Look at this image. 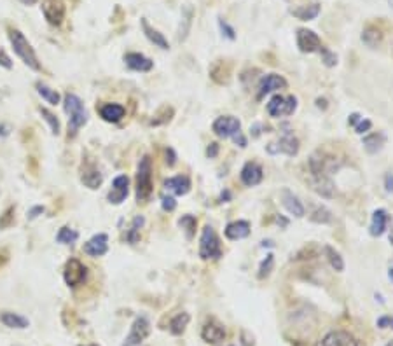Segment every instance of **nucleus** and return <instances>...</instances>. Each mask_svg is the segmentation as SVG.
Wrapping results in <instances>:
<instances>
[{"label":"nucleus","instance_id":"f704fd0d","mask_svg":"<svg viewBox=\"0 0 393 346\" xmlns=\"http://www.w3.org/2000/svg\"><path fill=\"white\" fill-rule=\"evenodd\" d=\"M77 238H79V232L70 228H61L60 232L56 234V241L63 243V245H72V243L77 241Z\"/></svg>","mask_w":393,"mask_h":346},{"label":"nucleus","instance_id":"a878e982","mask_svg":"<svg viewBox=\"0 0 393 346\" xmlns=\"http://www.w3.org/2000/svg\"><path fill=\"white\" fill-rule=\"evenodd\" d=\"M282 198H283V207L289 210V214H292V215H295V217H302L304 215V207H302V203L299 201V198L297 196H294L290 191H283L282 193Z\"/></svg>","mask_w":393,"mask_h":346},{"label":"nucleus","instance_id":"1a4fd4ad","mask_svg":"<svg viewBox=\"0 0 393 346\" xmlns=\"http://www.w3.org/2000/svg\"><path fill=\"white\" fill-rule=\"evenodd\" d=\"M42 14L46 21L53 26H60L65 19V2L63 0H42Z\"/></svg>","mask_w":393,"mask_h":346},{"label":"nucleus","instance_id":"a19ab883","mask_svg":"<svg viewBox=\"0 0 393 346\" xmlns=\"http://www.w3.org/2000/svg\"><path fill=\"white\" fill-rule=\"evenodd\" d=\"M218 26H220L222 35H225L229 40H234V39H236V32H234V28H232V26L229 25L227 21H224V19H218Z\"/></svg>","mask_w":393,"mask_h":346},{"label":"nucleus","instance_id":"0eeeda50","mask_svg":"<svg viewBox=\"0 0 393 346\" xmlns=\"http://www.w3.org/2000/svg\"><path fill=\"white\" fill-rule=\"evenodd\" d=\"M150 334V322L145 317H138L131 325L128 338L124 339L122 346H138L140 343H143Z\"/></svg>","mask_w":393,"mask_h":346},{"label":"nucleus","instance_id":"aec40b11","mask_svg":"<svg viewBox=\"0 0 393 346\" xmlns=\"http://www.w3.org/2000/svg\"><path fill=\"white\" fill-rule=\"evenodd\" d=\"M165 189L172 191L177 196H186L191 191V180H189V177H186V175L170 177V179L165 180Z\"/></svg>","mask_w":393,"mask_h":346},{"label":"nucleus","instance_id":"79ce46f5","mask_svg":"<svg viewBox=\"0 0 393 346\" xmlns=\"http://www.w3.org/2000/svg\"><path fill=\"white\" fill-rule=\"evenodd\" d=\"M184 19H186V28L180 30V40H184L187 37V32H189L191 21H193V9H191V7L184 9Z\"/></svg>","mask_w":393,"mask_h":346},{"label":"nucleus","instance_id":"de8ad7c7","mask_svg":"<svg viewBox=\"0 0 393 346\" xmlns=\"http://www.w3.org/2000/svg\"><path fill=\"white\" fill-rule=\"evenodd\" d=\"M44 214V207H33L32 210L28 212V219L30 221H33V219H37L39 215Z\"/></svg>","mask_w":393,"mask_h":346},{"label":"nucleus","instance_id":"f257e3e1","mask_svg":"<svg viewBox=\"0 0 393 346\" xmlns=\"http://www.w3.org/2000/svg\"><path fill=\"white\" fill-rule=\"evenodd\" d=\"M65 112L70 115L68 117V136L74 138L79 129L88 122V112L84 109L83 100L74 93L65 95Z\"/></svg>","mask_w":393,"mask_h":346},{"label":"nucleus","instance_id":"7ed1b4c3","mask_svg":"<svg viewBox=\"0 0 393 346\" xmlns=\"http://www.w3.org/2000/svg\"><path fill=\"white\" fill-rule=\"evenodd\" d=\"M152 194V159L150 156H143L136 170V200L138 203L149 201Z\"/></svg>","mask_w":393,"mask_h":346},{"label":"nucleus","instance_id":"dca6fc26","mask_svg":"<svg viewBox=\"0 0 393 346\" xmlns=\"http://www.w3.org/2000/svg\"><path fill=\"white\" fill-rule=\"evenodd\" d=\"M318 346H358V343L350 332L332 331L318 343Z\"/></svg>","mask_w":393,"mask_h":346},{"label":"nucleus","instance_id":"09e8293b","mask_svg":"<svg viewBox=\"0 0 393 346\" xmlns=\"http://www.w3.org/2000/svg\"><path fill=\"white\" fill-rule=\"evenodd\" d=\"M0 65H2V67H5V68H11L12 67V63H11V60H9V56L2 49H0Z\"/></svg>","mask_w":393,"mask_h":346},{"label":"nucleus","instance_id":"f03ea898","mask_svg":"<svg viewBox=\"0 0 393 346\" xmlns=\"http://www.w3.org/2000/svg\"><path fill=\"white\" fill-rule=\"evenodd\" d=\"M9 40H11V46L14 49V53L18 54V58H21L23 63L28 68H32V70L39 72L40 70L39 58H37L32 44L26 40V37L19 30H9Z\"/></svg>","mask_w":393,"mask_h":346},{"label":"nucleus","instance_id":"864d4df0","mask_svg":"<svg viewBox=\"0 0 393 346\" xmlns=\"http://www.w3.org/2000/svg\"><path fill=\"white\" fill-rule=\"evenodd\" d=\"M252 343V338L248 336V332H241V346H250Z\"/></svg>","mask_w":393,"mask_h":346},{"label":"nucleus","instance_id":"13d9d810","mask_svg":"<svg viewBox=\"0 0 393 346\" xmlns=\"http://www.w3.org/2000/svg\"><path fill=\"white\" fill-rule=\"evenodd\" d=\"M23 4L25 5H33V4H37V2H39V0H21Z\"/></svg>","mask_w":393,"mask_h":346},{"label":"nucleus","instance_id":"bf43d9fd","mask_svg":"<svg viewBox=\"0 0 393 346\" xmlns=\"http://www.w3.org/2000/svg\"><path fill=\"white\" fill-rule=\"evenodd\" d=\"M231 198V194H229V191H225V193H222V196H220V200L224 201V200H229Z\"/></svg>","mask_w":393,"mask_h":346},{"label":"nucleus","instance_id":"0e129e2a","mask_svg":"<svg viewBox=\"0 0 393 346\" xmlns=\"http://www.w3.org/2000/svg\"><path fill=\"white\" fill-rule=\"evenodd\" d=\"M91 346H98V345H91Z\"/></svg>","mask_w":393,"mask_h":346},{"label":"nucleus","instance_id":"412c9836","mask_svg":"<svg viewBox=\"0 0 393 346\" xmlns=\"http://www.w3.org/2000/svg\"><path fill=\"white\" fill-rule=\"evenodd\" d=\"M250 234V224L247 221H236L227 224L225 228V238L229 239H243Z\"/></svg>","mask_w":393,"mask_h":346},{"label":"nucleus","instance_id":"052dcab7","mask_svg":"<svg viewBox=\"0 0 393 346\" xmlns=\"http://www.w3.org/2000/svg\"><path fill=\"white\" fill-rule=\"evenodd\" d=\"M390 280H392V282H393V268L390 269Z\"/></svg>","mask_w":393,"mask_h":346},{"label":"nucleus","instance_id":"473e14b6","mask_svg":"<svg viewBox=\"0 0 393 346\" xmlns=\"http://www.w3.org/2000/svg\"><path fill=\"white\" fill-rule=\"evenodd\" d=\"M179 224H180V228L186 231V238L193 239L194 234H196V224H197L196 217H193V215H184L179 221Z\"/></svg>","mask_w":393,"mask_h":346},{"label":"nucleus","instance_id":"2eb2a0df","mask_svg":"<svg viewBox=\"0 0 393 346\" xmlns=\"http://www.w3.org/2000/svg\"><path fill=\"white\" fill-rule=\"evenodd\" d=\"M84 253H88L90 257H101L108 252V236L105 232L95 234L90 241L84 243L83 246Z\"/></svg>","mask_w":393,"mask_h":346},{"label":"nucleus","instance_id":"4be33fe9","mask_svg":"<svg viewBox=\"0 0 393 346\" xmlns=\"http://www.w3.org/2000/svg\"><path fill=\"white\" fill-rule=\"evenodd\" d=\"M390 215L385 208H378V210L372 214V224H371V234L372 236H381L386 231V226H388Z\"/></svg>","mask_w":393,"mask_h":346},{"label":"nucleus","instance_id":"c9c22d12","mask_svg":"<svg viewBox=\"0 0 393 346\" xmlns=\"http://www.w3.org/2000/svg\"><path fill=\"white\" fill-rule=\"evenodd\" d=\"M40 114H42V117L46 119V122L49 124V128H51V131H53V135H60L61 126H60V121H58L56 115H54L51 111H47L46 107H40Z\"/></svg>","mask_w":393,"mask_h":346},{"label":"nucleus","instance_id":"c03bdc74","mask_svg":"<svg viewBox=\"0 0 393 346\" xmlns=\"http://www.w3.org/2000/svg\"><path fill=\"white\" fill-rule=\"evenodd\" d=\"M371 128H372V122L369 121V119H360L358 124L355 126V131H357L358 135H364V133H367Z\"/></svg>","mask_w":393,"mask_h":346},{"label":"nucleus","instance_id":"f8f14e48","mask_svg":"<svg viewBox=\"0 0 393 346\" xmlns=\"http://www.w3.org/2000/svg\"><path fill=\"white\" fill-rule=\"evenodd\" d=\"M240 177H241V182H243L245 186L254 187V186H259V184L262 182V179H264V171H262L261 164L254 163V161H248V163L241 168Z\"/></svg>","mask_w":393,"mask_h":346},{"label":"nucleus","instance_id":"e433bc0d","mask_svg":"<svg viewBox=\"0 0 393 346\" xmlns=\"http://www.w3.org/2000/svg\"><path fill=\"white\" fill-rule=\"evenodd\" d=\"M311 221L320 222V224H327V222L332 221V217H330V212L327 210V208L320 207V208H316V210L313 212V215H311Z\"/></svg>","mask_w":393,"mask_h":346},{"label":"nucleus","instance_id":"7c9ffc66","mask_svg":"<svg viewBox=\"0 0 393 346\" xmlns=\"http://www.w3.org/2000/svg\"><path fill=\"white\" fill-rule=\"evenodd\" d=\"M35 88H37V93H39L40 97H42L44 100L47 102V104H51V105H58V104H60L61 97H60V93H58L56 90H51L49 86L42 84V82H37Z\"/></svg>","mask_w":393,"mask_h":346},{"label":"nucleus","instance_id":"9d476101","mask_svg":"<svg viewBox=\"0 0 393 346\" xmlns=\"http://www.w3.org/2000/svg\"><path fill=\"white\" fill-rule=\"evenodd\" d=\"M297 47H299L302 53H316V51L322 49V40L313 30L307 28H299L297 30Z\"/></svg>","mask_w":393,"mask_h":346},{"label":"nucleus","instance_id":"c85d7f7f","mask_svg":"<svg viewBox=\"0 0 393 346\" xmlns=\"http://www.w3.org/2000/svg\"><path fill=\"white\" fill-rule=\"evenodd\" d=\"M189 322H191L189 313H179L172 322H170V332H172L173 336H182L184 332H186Z\"/></svg>","mask_w":393,"mask_h":346},{"label":"nucleus","instance_id":"680f3d73","mask_svg":"<svg viewBox=\"0 0 393 346\" xmlns=\"http://www.w3.org/2000/svg\"><path fill=\"white\" fill-rule=\"evenodd\" d=\"M390 241L393 243V232H392V234H390Z\"/></svg>","mask_w":393,"mask_h":346},{"label":"nucleus","instance_id":"603ef678","mask_svg":"<svg viewBox=\"0 0 393 346\" xmlns=\"http://www.w3.org/2000/svg\"><path fill=\"white\" fill-rule=\"evenodd\" d=\"M385 186H386V191L393 194V173H388V175H386V179H385Z\"/></svg>","mask_w":393,"mask_h":346},{"label":"nucleus","instance_id":"6ab92c4d","mask_svg":"<svg viewBox=\"0 0 393 346\" xmlns=\"http://www.w3.org/2000/svg\"><path fill=\"white\" fill-rule=\"evenodd\" d=\"M124 61L128 65V68L135 72H149L152 70L154 67V61L150 58L143 56L142 53H128L124 54Z\"/></svg>","mask_w":393,"mask_h":346},{"label":"nucleus","instance_id":"6e6d98bb","mask_svg":"<svg viewBox=\"0 0 393 346\" xmlns=\"http://www.w3.org/2000/svg\"><path fill=\"white\" fill-rule=\"evenodd\" d=\"M0 135H2V136L9 135V126L7 124H0Z\"/></svg>","mask_w":393,"mask_h":346},{"label":"nucleus","instance_id":"bb28decb","mask_svg":"<svg viewBox=\"0 0 393 346\" xmlns=\"http://www.w3.org/2000/svg\"><path fill=\"white\" fill-rule=\"evenodd\" d=\"M320 14V4L302 5L299 9H292V16H295L300 21H313Z\"/></svg>","mask_w":393,"mask_h":346},{"label":"nucleus","instance_id":"423d86ee","mask_svg":"<svg viewBox=\"0 0 393 346\" xmlns=\"http://www.w3.org/2000/svg\"><path fill=\"white\" fill-rule=\"evenodd\" d=\"M213 133L220 138H232L236 133L241 131V122L234 115H222L213 121Z\"/></svg>","mask_w":393,"mask_h":346},{"label":"nucleus","instance_id":"72a5a7b5","mask_svg":"<svg viewBox=\"0 0 393 346\" xmlns=\"http://www.w3.org/2000/svg\"><path fill=\"white\" fill-rule=\"evenodd\" d=\"M323 250H325L327 259H329L330 266H332L336 271H343V269H344V261H343V257L339 255V252H336V250H334L332 246H329V245H327Z\"/></svg>","mask_w":393,"mask_h":346},{"label":"nucleus","instance_id":"c756f323","mask_svg":"<svg viewBox=\"0 0 393 346\" xmlns=\"http://www.w3.org/2000/svg\"><path fill=\"white\" fill-rule=\"evenodd\" d=\"M385 142H386L385 135H381V133H372V135H369L364 138V147L367 149V152L376 154L378 150H381V147L385 145Z\"/></svg>","mask_w":393,"mask_h":346},{"label":"nucleus","instance_id":"e2e57ef3","mask_svg":"<svg viewBox=\"0 0 393 346\" xmlns=\"http://www.w3.org/2000/svg\"><path fill=\"white\" fill-rule=\"evenodd\" d=\"M386 346H393V341H392V343H388V345H386Z\"/></svg>","mask_w":393,"mask_h":346},{"label":"nucleus","instance_id":"ea45409f","mask_svg":"<svg viewBox=\"0 0 393 346\" xmlns=\"http://www.w3.org/2000/svg\"><path fill=\"white\" fill-rule=\"evenodd\" d=\"M318 53L322 54V61L327 65V67H336V65H337V56L332 53V51L327 49V47L322 46V49H320Z\"/></svg>","mask_w":393,"mask_h":346},{"label":"nucleus","instance_id":"a18cd8bd","mask_svg":"<svg viewBox=\"0 0 393 346\" xmlns=\"http://www.w3.org/2000/svg\"><path fill=\"white\" fill-rule=\"evenodd\" d=\"M379 329H393V317H381L378 318Z\"/></svg>","mask_w":393,"mask_h":346},{"label":"nucleus","instance_id":"5fc2aeb1","mask_svg":"<svg viewBox=\"0 0 393 346\" xmlns=\"http://www.w3.org/2000/svg\"><path fill=\"white\" fill-rule=\"evenodd\" d=\"M360 119H362V117H360V114H351V115H350V121H348V122H350L351 126H357V122L360 121Z\"/></svg>","mask_w":393,"mask_h":346},{"label":"nucleus","instance_id":"37998d69","mask_svg":"<svg viewBox=\"0 0 393 346\" xmlns=\"http://www.w3.org/2000/svg\"><path fill=\"white\" fill-rule=\"evenodd\" d=\"M161 207H163V210L165 212H173L177 208V201H175V198L173 196H163V200H161Z\"/></svg>","mask_w":393,"mask_h":346},{"label":"nucleus","instance_id":"9b49d317","mask_svg":"<svg viewBox=\"0 0 393 346\" xmlns=\"http://www.w3.org/2000/svg\"><path fill=\"white\" fill-rule=\"evenodd\" d=\"M269 154H287V156H295L299 152V140L292 135L290 131H287L278 142H273L268 145Z\"/></svg>","mask_w":393,"mask_h":346},{"label":"nucleus","instance_id":"b1692460","mask_svg":"<svg viewBox=\"0 0 393 346\" xmlns=\"http://www.w3.org/2000/svg\"><path fill=\"white\" fill-rule=\"evenodd\" d=\"M124 114H126L124 107H122V105H117V104H107L100 109L101 119L107 121V122H119L122 117H124Z\"/></svg>","mask_w":393,"mask_h":346},{"label":"nucleus","instance_id":"a211bd4d","mask_svg":"<svg viewBox=\"0 0 393 346\" xmlns=\"http://www.w3.org/2000/svg\"><path fill=\"white\" fill-rule=\"evenodd\" d=\"M283 88H287L285 79L278 74H269V75H266V77L261 81V84H259L257 97L262 98V97H266V95L273 93V91H276V90H283Z\"/></svg>","mask_w":393,"mask_h":346},{"label":"nucleus","instance_id":"20e7f679","mask_svg":"<svg viewBox=\"0 0 393 346\" xmlns=\"http://www.w3.org/2000/svg\"><path fill=\"white\" fill-rule=\"evenodd\" d=\"M199 257L204 261H210V259H220L222 257V245L220 239H218L217 232L211 226H204L203 232H201L199 239Z\"/></svg>","mask_w":393,"mask_h":346},{"label":"nucleus","instance_id":"39448f33","mask_svg":"<svg viewBox=\"0 0 393 346\" xmlns=\"http://www.w3.org/2000/svg\"><path fill=\"white\" fill-rule=\"evenodd\" d=\"M297 109V98L295 97H282L275 95L268 102V114L271 117H282V115H292Z\"/></svg>","mask_w":393,"mask_h":346},{"label":"nucleus","instance_id":"2f4dec72","mask_svg":"<svg viewBox=\"0 0 393 346\" xmlns=\"http://www.w3.org/2000/svg\"><path fill=\"white\" fill-rule=\"evenodd\" d=\"M145 224V219L142 217V215H138V217L133 219L131 222V228H129L128 231V236H126V239H128V243H131V245H135L136 241L140 239V229H142V226Z\"/></svg>","mask_w":393,"mask_h":346},{"label":"nucleus","instance_id":"4d7b16f0","mask_svg":"<svg viewBox=\"0 0 393 346\" xmlns=\"http://www.w3.org/2000/svg\"><path fill=\"white\" fill-rule=\"evenodd\" d=\"M316 105H318L320 109H327V102L325 100H320V98L316 100Z\"/></svg>","mask_w":393,"mask_h":346},{"label":"nucleus","instance_id":"cd10ccee","mask_svg":"<svg viewBox=\"0 0 393 346\" xmlns=\"http://www.w3.org/2000/svg\"><path fill=\"white\" fill-rule=\"evenodd\" d=\"M381 40H383V33H381V30L376 28V26H367V28H364V32H362V42L367 47H378L379 44H381Z\"/></svg>","mask_w":393,"mask_h":346},{"label":"nucleus","instance_id":"5701e85b","mask_svg":"<svg viewBox=\"0 0 393 346\" xmlns=\"http://www.w3.org/2000/svg\"><path fill=\"white\" fill-rule=\"evenodd\" d=\"M142 28H143V33H145V37L150 40V42L154 44V46L161 47V49H170V42L166 40V37L163 35V33H159L156 28H152V26L147 23L145 18H142Z\"/></svg>","mask_w":393,"mask_h":346},{"label":"nucleus","instance_id":"4468645a","mask_svg":"<svg viewBox=\"0 0 393 346\" xmlns=\"http://www.w3.org/2000/svg\"><path fill=\"white\" fill-rule=\"evenodd\" d=\"M201 338L210 345H218L225 339V329L220 322H217L215 318H211L210 322H206L201 331Z\"/></svg>","mask_w":393,"mask_h":346},{"label":"nucleus","instance_id":"f3484780","mask_svg":"<svg viewBox=\"0 0 393 346\" xmlns=\"http://www.w3.org/2000/svg\"><path fill=\"white\" fill-rule=\"evenodd\" d=\"M81 180L86 187L90 189H98L103 182V175L100 173V170L97 168L95 163H86L83 164V171H81Z\"/></svg>","mask_w":393,"mask_h":346},{"label":"nucleus","instance_id":"ddd939ff","mask_svg":"<svg viewBox=\"0 0 393 346\" xmlns=\"http://www.w3.org/2000/svg\"><path fill=\"white\" fill-rule=\"evenodd\" d=\"M129 193V179L126 175H117L112 182V189L108 193V201L114 205H121L128 198Z\"/></svg>","mask_w":393,"mask_h":346},{"label":"nucleus","instance_id":"4c0bfd02","mask_svg":"<svg viewBox=\"0 0 393 346\" xmlns=\"http://www.w3.org/2000/svg\"><path fill=\"white\" fill-rule=\"evenodd\" d=\"M14 212H16V207H9L4 214L0 215V229L11 228L12 222H14Z\"/></svg>","mask_w":393,"mask_h":346},{"label":"nucleus","instance_id":"49530a36","mask_svg":"<svg viewBox=\"0 0 393 346\" xmlns=\"http://www.w3.org/2000/svg\"><path fill=\"white\" fill-rule=\"evenodd\" d=\"M232 142L236 143V145H240L241 149H245V147H247V138H245L243 136V133H236L234 136H232Z\"/></svg>","mask_w":393,"mask_h":346},{"label":"nucleus","instance_id":"6e6552de","mask_svg":"<svg viewBox=\"0 0 393 346\" xmlns=\"http://www.w3.org/2000/svg\"><path fill=\"white\" fill-rule=\"evenodd\" d=\"M86 276H88V269L79 259H70L67 262L63 271V278L68 287H79L86 280Z\"/></svg>","mask_w":393,"mask_h":346},{"label":"nucleus","instance_id":"58836bf2","mask_svg":"<svg viewBox=\"0 0 393 346\" xmlns=\"http://www.w3.org/2000/svg\"><path fill=\"white\" fill-rule=\"evenodd\" d=\"M273 264H275V257H273L271 253H268L264 261L261 262V266H259V278H264V276H268L269 273H271V269H273Z\"/></svg>","mask_w":393,"mask_h":346},{"label":"nucleus","instance_id":"3c124183","mask_svg":"<svg viewBox=\"0 0 393 346\" xmlns=\"http://www.w3.org/2000/svg\"><path fill=\"white\" fill-rule=\"evenodd\" d=\"M175 159H177V156H175V152H173V149H166V163H168V166H173L175 164Z\"/></svg>","mask_w":393,"mask_h":346},{"label":"nucleus","instance_id":"8fccbe9b","mask_svg":"<svg viewBox=\"0 0 393 346\" xmlns=\"http://www.w3.org/2000/svg\"><path fill=\"white\" fill-rule=\"evenodd\" d=\"M217 154H218V143H210L208 145V149H206V156L208 157H217Z\"/></svg>","mask_w":393,"mask_h":346},{"label":"nucleus","instance_id":"393cba45","mask_svg":"<svg viewBox=\"0 0 393 346\" xmlns=\"http://www.w3.org/2000/svg\"><path fill=\"white\" fill-rule=\"evenodd\" d=\"M0 322L9 329H26L30 325L28 318L21 317V315H18V313H11V311L0 313Z\"/></svg>","mask_w":393,"mask_h":346}]
</instances>
